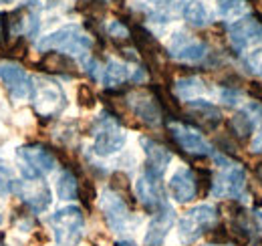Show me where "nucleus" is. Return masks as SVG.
Returning a JSON list of instances; mask_svg holds the SVG:
<instances>
[{
    "instance_id": "obj_14",
    "label": "nucleus",
    "mask_w": 262,
    "mask_h": 246,
    "mask_svg": "<svg viewBox=\"0 0 262 246\" xmlns=\"http://www.w3.org/2000/svg\"><path fill=\"white\" fill-rule=\"evenodd\" d=\"M135 196L137 200L141 202V206L145 210H151V212H158L160 208H164L165 204V192L164 186H162V178H156L147 172H143L137 182H135Z\"/></svg>"
},
{
    "instance_id": "obj_22",
    "label": "nucleus",
    "mask_w": 262,
    "mask_h": 246,
    "mask_svg": "<svg viewBox=\"0 0 262 246\" xmlns=\"http://www.w3.org/2000/svg\"><path fill=\"white\" fill-rule=\"evenodd\" d=\"M147 2L154 6L149 18H156V23H169L186 6V0H147Z\"/></svg>"
},
{
    "instance_id": "obj_36",
    "label": "nucleus",
    "mask_w": 262,
    "mask_h": 246,
    "mask_svg": "<svg viewBox=\"0 0 262 246\" xmlns=\"http://www.w3.org/2000/svg\"><path fill=\"white\" fill-rule=\"evenodd\" d=\"M260 75H262V67H260Z\"/></svg>"
},
{
    "instance_id": "obj_1",
    "label": "nucleus",
    "mask_w": 262,
    "mask_h": 246,
    "mask_svg": "<svg viewBox=\"0 0 262 246\" xmlns=\"http://www.w3.org/2000/svg\"><path fill=\"white\" fill-rule=\"evenodd\" d=\"M93 40L87 32L77 25H67L61 27L55 32L42 36L40 40H36V49L40 53H59L65 57H77V59H85L87 53L91 51Z\"/></svg>"
},
{
    "instance_id": "obj_12",
    "label": "nucleus",
    "mask_w": 262,
    "mask_h": 246,
    "mask_svg": "<svg viewBox=\"0 0 262 246\" xmlns=\"http://www.w3.org/2000/svg\"><path fill=\"white\" fill-rule=\"evenodd\" d=\"M127 105L133 111V115L145 125L149 127L162 125V117H164L162 103H160V97H156L151 91H145V89L131 91L127 95Z\"/></svg>"
},
{
    "instance_id": "obj_34",
    "label": "nucleus",
    "mask_w": 262,
    "mask_h": 246,
    "mask_svg": "<svg viewBox=\"0 0 262 246\" xmlns=\"http://www.w3.org/2000/svg\"><path fill=\"white\" fill-rule=\"evenodd\" d=\"M0 2H4V4H8V2H12V0H0Z\"/></svg>"
},
{
    "instance_id": "obj_2",
    "label": "nucleus",
    "mask_w": 262,
    "mask_h": 246,
    "mask_svg": "<svg viewBox=\"0 0 262 246\" xmlns=\"http://www.w3.org/2000/svg\"><path fill=\"white\" fill-rule=\"evenodd\" d=\"M214 159L220 163V174L212 180V196L214 198H232L246 202L248 200V184H246V172L240 163L230 161L226 155L214 154Z\"/></svg>"
},
{
    "instance_id": "obj_16",
    "label": "nucleus",
    "mask_w": 262,
    "mask_h": 246,
    "mask_svg": "<svg viewBox=\"0 0 262 246\" xmlns=\"http://www.w3.org/2000/svg\"><path fill=\"white\" fill-rule=\"evenodd\" d=\"M173 222H176V212L169 204H165L164 208L154 212V218L149 220L145 236H143V246H164Z\"/></svg>"
},
{
    "instance_id": "obj_19",
    "label": "nucleus",
    "mask_w": 262,
    "mask_h": 246,
    "mask_svg": "<svg viewBox=\"0 0 262 246\" xmlns=\"http://www.w3.org/2000/svg\"><path fill=\"white\" fill-rule=\"evenodd\" d=\"M139 144L145 154V172L156 178H162L171 161V152L165 146L158 144L156 139H149V137H141Z\"/></svg>"
},
{
    "instance_id": "obj_33",
    "label": "nucleus",
    "mask_w": 262,
    "mask_h": 246,
    "mask_svg": "<svg viewBox=\"0 0 262 246\" xmlns=\"http://www.w3.org/2000/svg\"><path fill=\"white\" fill-rule=\"evenodd\" d=\"M117 246H133V244H131V242H119Z\"/></svg>"
},
{
    "instance_id": "obj_9",
    "label": "nucleus",
    "mask_w": 262,
    "mask_h": 246,
    "mask_svg": "<svg viewBox=\"0 0 262 246\" xmlns=\"http://www.w3.org/2000/svg\"><path fill=\"white\" fill-rule=\"evenodd\" d=\"M167 53L173 61L196 65L208 57V45L200 38H194L188 32L180 31L171 34V38L167 43Z\"/></svg>"
},
{
    "instance_id": "obj_11",
    "label": "nucleus",
    "mask_w": 262,
    "mask_h": 246,
    "mask_svg": "<svg viewBox=\"0 0 262 246\" xmlns=\"http://www.w3.org/2000/svg\"><path fill=\"white\" fill-rule=\"evenodd\" d=\"M169 135L176 141V146L180 150H184L186 154L190 155H214L212 146L202 137V133L198 131L196 127L188 125L182 121H169L167 123Z\"/></svg>"
},
{
    "instance_id": "obj_21",
    "label": "nucleus",
    "mask_w": 262,
    "mask_h": 246,
    "mask_svg": "<svg viewBox=\"0 0 262 246\" xmlns=\"http://www.w3.org/2000/svg\"><path fill=\"white\" fill-rule=\"evenodd\" d=\"M131 75H133V71L129 69V65L123 61H117V59H109V61L105 63V67L101 69V83L105 85V87H109V89H113V87H119V85H123L125 81H131Z\"/></svg>"
},
{
    "instance_id": "obj_20",
    "label": "nucleus",
    "mask_w": 262,
    "mask_h": 246,
    "mask_svg": "<svg viewBox=\"0 0 262 246\" xmlns=\"http://www.w3.org/2000/svg\"><path fill=\"white\" fill-rule=\"evenodd\" d=\"M186 111L188 115L192 117V123H196L200 127H206V129H214L218 123L222 121V113L216 105L208 103L206 99H194V101H188L186 105Z\"/></svg>"
},
{
    "instance_id": "obj_17",
    "label": "nucleus",
    "mask_w": 262,
    "mask_h": 246,
    "mask_svg": "<svg viewBox=\"0 0 262 246\" xmlns=\"http://www.w3.org/2000/svg\"><path fill=\"white\" fill-rule=\"evenodd\" d=\"M167 188H169V194L171 198L178 202V204H188L192 202L198 196V178L196 174L190 170V168H178L169 182H167Z\"/></svg>"
},
{
    "instance_id": "obj_37",
    "label": "nucleus",
    "mask_w": 262,
    "mask_h": 246,
    "mask_svg": "<svg viewBox=\"0 0 262 246\" xmlns=\"http://www.w3.org/2000/svg\"><path fill=\"white\" fill-rule=\"evenodd\" d=\"M0 246H4V244H2V242H0Z\"/></svg>"
},
{
    "instance_id": "obj_13",
    "label": "nucleus",
    "mask_w": 262,
    "mask_h": 246,
    "mask_svg": "<svg viewBox=\"0 0 262 246\" xmlns=\"http://www.w3.org/2000/svg\"><path fill=\"white\" fill-rule=\"evenodd\" d=\"M228 40L236 53L252 51L262 40V23L254 16H242L228 29Z\"/></svg>"
},
{
    "instance_id": "obj_35",
    "label": "nucleus",
    "mask_w": 262,
    "mask_h": 246,
    "mask_svg": "<svg viewBox=\"0 0 262 246\" xmlns=\"http://www.w3.org/2000/svg\"><path fill=\"white\" fill-rule=\"evenodd\" d=\"M258 176L262 178V168H258Z\"/></svg>"
},
{
    "instance_id": "obj_23",
    "label": "nucleus",
    "mask_w": 262,
    "mask_h": 246,
    "mask_svg": "<svg viewBox=\"0 0 262 246\" xmlns=\"http://www.w3.org/2000/svg\"><path fill=\"white\" fill-rule=\"evenodd\" d=\"M173 91L176 95L182 99V101H194V99H200V95L206 93V85L200 77H182L176 81L173 85Z\"/></svg>"
},
{
    "instance_id": "obj_26",
    "label": "nucleus",
    "mask_w": 262,
    "mask_h": 246,
    "mask_svg": "<svg viewBox=\"0 0 262 246\" xmlns=\"http://www.w3.org/2000/svg\"><path fill=\"white\" fill-rule=\"evenodd\" d=\"M16 184H18V180L14 178L12 168L0 163V198H6V196H10V194H14Z\"/></svg>"
},
{
    "instance_id": "obj_7",
    "label": "nucleus",
    "mask_w": 262,
    "mask_h": 246,
    "mask_svg": "<svg viewBox=\"0 0 262 246\" xmlns=\"http://www.w3.org/2000/svg\"><path fill=\"white\" fill-rule=\"evenodd\" d=\"M33 105L34 111L45 117V119H51V117H57L63 109L67 107V95L63 91V87L51 79H38L33 81Z\"/></svg>"
},
{
    "instance_id": "obj_4",
    "label": "nucleus",
    "mask_w": 262,
    "mask_h": 246,
    "mask_svg": "<svg viewBox=\"0 0 262 246\" xmlns=\"http://www.w3.org/2000/svg\"><path fill=\"white\" fill-rule=\"evenodd\" d=\"M16 159H18V168H20V174L25 180H42V176L51 174L57 168L55 154L40 144L18 148Z\"/></svg>"
},
{
    "instance_id": "obj_6",
    "label": "nucleus",
    "mask_w": 262,
    "mask_h": 246,
    "mask_svg": "<svg viewBox=\"0 0 262 246\" xmlns=\"http://www.w3.org/2000/svg\"><path fill=\"white\" fill-rule=\"evenodd\" d=\"M216 224H218V210L212 204H198L182 216L178 224V232L184 244H192L202 234L216 228Z\"/></svg>"
},
{
    "instance_id": "obj_25",
    "label": "nucleus",
    "mask_w": 262,
    "mask_h": 246,
    "mask_svg": "<svg viewBox=\"0 0 262 246\" xmlns=\"http://www.w3.org/2000/svg\"><path fill=\"white\" fill-rule=\"evenodd\" d=\"M57 196L61 200H67V202L77 200L81 196L79 182H77V178H75V174L71 170H63L59 174V178H57Z\"/></svg>"
},
{
    "instance_id": "obj_28",
    "label": "nucleus",
    "mask_w": 262,
    "mask_h": 246,
    "mask_svg": "<svg viewBox=\"0 0 262 246\" xmlns=\"http://www.w3.org/2000/svg\"><path fill=\"white\" fill-rule=\"evenodd\" d=\"M107 34L115 40H127L131 36V29H127L125 23H121V20H111L107 25Z\"/></svg>"
},
{
    "instance_id": "obj_31",
    "label": "nucleus",
    "mask_w": 262,
    "mask_h": 246,
    "mask_svg": "<svg viewBox=\"0 0 262 246\" xmlns=\"http://www.w3.org/2000/svg\"><path fill=\"white\" fill-rule=\"evenodd\" d=\"M4 34H6V23H4V16L0 14V45H4V38H6Z\"/></svg>"
},
{
    "instance_id": "obj_18",
    "label": "nucleus",
    "mask_w": 262,
    "mask_h": 246,
    "mask_svg": "<svg viewBox=\"0 0 262 246\" xmlns=\"http://www.w3.org/2000/svg\"><path fill=\"white\" fill-rule=\"evenodd\" d=\"M260 123H262V103L254 99V101H250L244 109H240L230 119V129L240 139H246V137H250L258 129Z\"/></svg>"
},
{
    "instance_id": "obj_15",
    "label": "nucleus",
    "mask_w": 262,
    "mask_h": 246,
    "mask_svg": "<svg viewBox=\"0 0 262 246\" xmlns=\"http://www.w3.org/2000/svg\"><path fill=\"white\" fill-rule=\"evenodd\" d=\"M14 194L20 196V200L25 202V206L29 210H33L34 214L45 212L51 206V202H53V194H51L49 186L45 184L42 180H25V182H18Z\"/></svg>"
},
{
    "instance_id": "obj_27",
    "label": "nucleus",
    "mask_w": 262,
    "mask_h": 246,
    "mask_svg": "<svg viewBox=\"0 0 262 246\" xmlns=\"http://www.w3.org/2000/svg\"><path fill=\"white\" fill-rule=\"evenodd\" d=\"M246 8V0H218V14L222 18H236Z\"/></svg>"
},
{
    "instance_id": "obj_5",
    "label": "nucleus",
    "mask_w": 262,
    "mask_h": 246,
    "mask_svg": "<svg viewBox=\"0 0 262 246\" xmlns=\"http://www.w3.org/2000/svg\"><path fill=\"white\" fill-rule=\"evenodd\" d=\"M125 144H127V133L119 127L115 115L103 113L97 125L93 127V154L99 157H109L121 152Z\"/></svg>"
},
{
    "instance_id": "obj_10",
    "label": "nucleus",
    "mask_w": 262,
    "mask_h": 246,
    "mask_svg": "<svg viewBox=\"0 0 262 246\" xmlns=\"http://www.w3.org/2000/svg\"><path fill=\"white\" fill-rule=\"evenodd\" d=\"M0 81L6 87L8 95L14 101L31 99L33 95V79L29 73L14 61H0Z\"/></svg>"
},
{
    "instance_id": "obj_32",
    "label": "nucleus",
    "mask_w": 262,
    "mask_h": 246,
    "mask_svg": "<svg viewBox=\"0 0 262 246\" xmlns=\"http://www.w3.org/2000/svg\"><path fill=\"white\" fill-rule=\"evenodd\" d=\"M4 224V214H2V208H0V226Z\"/></svg>"
},
{
    "instance_id": "obj_24",
    "label": "nucleus",
    "mask_w": 262,
    "mask_h": 246,
    "mask_svg": "<svg viewBox=\"0 0 262 246\" xmlns=\"http://www.w3.org/2000/svg\"><path fill=\"white\" fill-rule=\"evenodd\" d=\"M182 14H184V20H186L190 27H194V29H204V27L210 23V12H208L206 4L200 2V0H190V2H186Z\"/></svg>"
},
{
    "instance_id": "obj_30",
    "label": "nucleus",
    "mask_w": 262,
    "mask_h": 246,
    "mask_svg": "<svg viewBox=\"0 0 262 246\" xmlns=\"http://www.w3.org/2000/svg\"><path fill=\"white\" fill-rule=\"evenodd\" d=\"M79 99H81L83 105H93V93L89 91L87 85H83V87L79 89Z\"/></svg>"
},
{
    "instance_id": "obj_8",
    "label": "nucleus",
    "mask_w": 262,
    "mask_h": 246,
    "mask_svg": "<svg viewBox=\"0 0 262 246\" xmlns=\"http://www.w3.org/2000/svg\"><path fill=\"white\" fill-rule=\"evenodd\" d=\"M99 208L103 212V218L107 222V226L115 232V234H125L129 232L133 216L129 212V206L125 204L123 196L113 190V188H105L99 196Z\"/></svg>"
},
{
    "instance_id": "obj_29",
    "label": "nucleus",
    "mask_w": 262,
    "mask_h": 246,
    "mask_svg": "<svg viewBox=\"0 0 262 246\" xmlns=\"http://www.w3.org/2000/svg\"><path fill=\"white\" fill-rule=\"evenodd\" d=\"M220 99L226 103V105H238L240 99H242V93L238 91V87H224L220 91Z\"/></svg>"
},
{
    "instance_id": "obj_3",
    "label": "nucleus",
    "mask_w": 262,
    "mask_h": 246,
    "mask_svg": "<svg viewBox=\"0 0 262 246\" xmlns=\"http://www.w3.org/2000/svg\"><path fill=\"white\" fill-rule=\"evenodd\" d=\"M49 226L59 246H77L85 234V214L77 206H65L51 214Z\"/></svg>"
}]
</instances>
